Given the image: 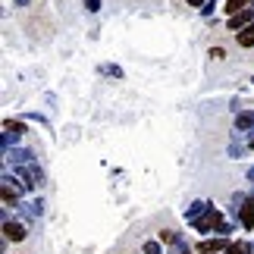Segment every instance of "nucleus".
<instances>
[{
	"mask_svg": "<svg viewBox=\"0 0 254 254\" xmlns=\"http://www.w3.org/2000/svg\"><path fill=\"white\" fill-rule=\"evenodd\" d=\"M236 213H239V220H242V226L245 229H254V201L245 198V194H236Z\"/></svg>",
	"mask_w": 254,
	"mask_h": 254,
	"instance_id": "nucleus-1",
	"label": "nucleus"
},
{
	"mask_svg": "<svg viewBox=\"0 0 254 254\" xmlns=\"http://www.w3.org/2000/svg\"><path fill=\"white\" fill-rule=\"evenodd\" d=\"M16 176H19V179H25V189H38V185H41V179H44L35 160L25 163V167H16Z\"/></svg>",
	"mask_w": 254,
	"mask_h": 254,
	"instance_id": "nucleus-2",
	"label": "nucleus"
},
{
	"mask_svg": "<svg viewBox=\"0 0 254 254\" xmlns=\"http://www.w3.org/2000/svg\"><path fill=\"white\" fill-rule=\"evenodd\" d=\"M191 226L198 229V232H210V229H220V226H223V217H220V210H217V207H210L198 223H191Z\"/></svg>",
	"mask_w": 254,
	"mask_h": 254,
	"instance_id": "nucleus-3",
	"label": "nucleus"
},
{
	"mask_svg": "<svg viewBox=\"0 0 254 254\" xmlns=\"http://www.w3.org/2000/svg\"><path fill=\"white\" fill-rule=\"evenodd\" d=\"M210 207H213V204H207V201H194V204H189V207H185V220H189V223H198Z\"/></svg>",
	"mask_w": 254,
	"mask_h": 254,
	"instance_id": "nucleus-4",
	"label": "nucleus"
},
{
	"mask_svg": "<svg viewBox=\"0 0 254 254\" xmlns=\"http://www.w3.org/2000/svg\"><path fill=\"white\" fill-rule=\"evenodd\" d=\"M3 157L13 163V167H25V163H32L35 154H32V151H25V148H16V151H6Z\"/></svg>",
	"mask_w": 254,
	"mask_h": 254,
	"instance_id": "nucleus-5",
	"label": "nucleus"
},
{
	"mask_svg": "<svg viewBox=\"0 0 254 254\" xmlns=\"http://www.w3.org/2000/svg\"><path fill=\"white\" fill-rule=\"evenodd\" d=\"M3 236L6 239H13V242H22L28 232H25V226L22 223H13V220H3Z\"/></svg>",
	"mask_w": 254,
	"mask_h": 254,
	"instance_id": "nucleus-6",
	"label": "nucleus"
},
{
	"mask_svg": "<svg viewBox=\"0 0 254 254\" xmlns=\"http://www.w3.org/2000/svg\"><path fill=\"white\" fill-rule=\"evenodd\" d=\"M223 248H229L226 236H220V239H207V242H201V245H198L201 254H213V251H223Z\"/></svg>",
	"mask_w": 254,
	"mask_h": 254,
	"instance_id": "nucleus-7",
	"label": "nucleus"
},
{
	"mask_svg": "<svg viewBox=\"0 0 254 254\" xmlns=\"http://www.w3.org/2000/svg\"><path fill=\"white\" fill-rule=\"evenodd\" d=\"M248 25H251V13H248V9H242L239 16H229V28H232V32H242V28H248Z\"/></svg>",
	"mask_w": 254,
	"mask_h": 254,
	"instance_id": "nucleus-8",
	"label": "nucleus"
},
{
	"mask_svg": "<svg viewBox=\"0 0 254 254\" xmlns=\"http://www.w3.org/2000/svg\"><path fill=\"white\" fill-rule=\"evenodd\" d=\"M239 44H242V47H254V22L239 32Z\"/></svg>",
	"mask_w": 254,
	"mask_h": 254,
	"instance_id": "nucleus-9",
	"label": "nucleus"
},
{
	"mask_svg": "<svg viewBox=\"0 0 254 254\" xmlns=\"http://www.w3.org/2000/svg\"><path fill=\"white\" fill-rule=\"evenodd\" d=\"M239 129H254V113H239L236 116V132Z\"/></svg>",
	"mask_w": 254,
	"mask_h": 254,
	"instance_id": "nucleus-10",
	"label": "nucleus"
},
{
	"mask_svg": "<svg viewBox=\"0 0 254 254\" xmlns=\"http://www.w3.org/2000/svg\"><path fill=\"white\" fill-rule=\"evenodd\" d=\"M170 254H191V248L185 245V239H182V236H176V242H173V248H170Z\"/></svg>",
	"mask_w": 254,
	"mask_h": 254,
	"instance_id": "nucleus-11",
	"label": "nucleus"
},
{
	"mask_svg": "<svg viewBox=\"0 0 254 254\" xmlns=\"http://www.w3.org/2000/svg\"><path fill=\"white\" fill-rule=\"evenodd\" d=\"M245 3H248V0H229V3H226V13L229 16H239L242 9H245Z\"/></svg>",
	"mask_w": 254,
	"mask_h": 254,
	"instance_id": "nucleus-12",
	"label": "nucleus"
},
{
	"mask_svg": "<svg viewBox=\"0 0 254 254\" xmlns=\"http://www.w3.org/2000/svg\"><path fill=\"white\" fill-rule=\"evenodd\" d=\"M3 129H6V132H19V135L25 132V129H22V123H13V120H6V123H3Z\"/></svg>",
	"mask_w": 254,
	"mask_h": 254,
	"instance_id": "nucleus-13",
	"label": "nucleus"
},
{
	"mask_svg": "<svg viewBox=\"0 0 254 254\" xmlns=\"http://www.w3.org/2000/svg\"><path fill=\"white\" fill-rule=\"evenodd\" d=\"M144 254H163V251H160L157 242H148V245H144Z\"/></svg>",
	"mask_w": 254,
	"mask_h": 254,
	"instance_id": "nucleus-14",
	"label": "nucleus"
},
{
	"mask_svg": "<svg viewBox=\"0 0 254 254\" xmlns=\"http://www.w3.org/2000/svg\"><path fill=\"white\" fill-rule=\"evenodd\" d=\"M82 3L91 9V13H97V9H101V0H82Z\"/></svg>",
	"mask_w": 254,
	"mask_h": 254,
	"instance_id": "nucleus-15",
	"label": "nucleus"
},
{
	"mask_svg": "<svg viewBox=\"0 0 254 254\" xmlns=\"http://www.w3.org/2000/svg\"><path fill=\"white\" fill-rule=\"evenodd\" d=\"M226 254H245V245H229Z\"/></svg>",
	"mask_w": 254,
	"mask_h": 254,
	"instance_id": "nucleus-16",
	"label": "nucleus"
},
{
	"mask_svg": "<svg viewBox=\"0 0 254 254\" xmlns=\"http://www.w3.org/2000/svg\"><path fill=\"white\" fill-rule=\"evenodd\" d=\"M189 3H191V6H204V3H207V0H189Z\"/></svg>",
	"mask_w": 254,
	"mask_h": 254,
	"instance_id": "nucleus-17",
	"label": "nucleus"
},
{
	"mask_svg": "<svg viewBox=\"0 0 254 254\" xmlns=\"http://www.w3.org/2000/svg\"><path fill=\"white\" fill-rule=\"evenodd\" d=\"M16 6H28V0H16Z\"/></svg>",
	"mask_w": 254,
	"mask_h": 254,
	"instance_id": "nucleus-18",
	"label": "nucleus"
},
{
	"mask_svg": "<svg viewBox=\"0 0 254 254\" xmlns=\"http://www.w3.org/2000/svg\"><path fill=\"white\" fill-rule=\"evenodd\" d=\"M248 179H251V182H254V167H251V170H248Z\"/></svg>",
	"mask_w": 254,
	"mask_h": 254,
	"instance_id": "nucleus-19",
	"label": "nucleus"
},
{
	"mask_svg": "<svg viewBox=\"0 0 254 254\" xmlns=\"http://www.w3.org/2000/svg\"><path fill=\"white\" fill-rule=\"evenodd\" d=\"M251 151H254V132H251Z\"/></svg>",
	"mask_w": 254,
	"mask_h": 254,
	"instance_id": "nucleus-20",
	"label": "nucleus"
}]
</instances>
